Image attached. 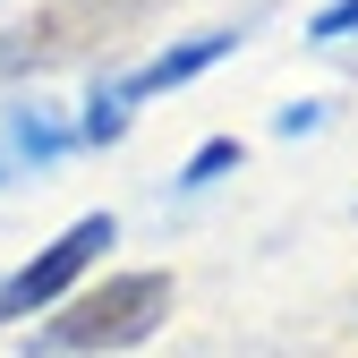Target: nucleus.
<instances>
[{"label":"nucleus","mask_w":358,"mask_h":358,"mask_svg":"<svg viewBox=\"0 0 358 358\" xmlns=\"http://www.w3.org/2000/svg\"><path fill=\"white\" fill-rule=\"evenodd\" d=\"M231 43L239 34H196V43H179V52H154L137 77H128V85H111V94L120 103H145V94H171V85H188V77H205L222 52H231Z\"/></svg>","instance_id":"4"},{"label":"nucleus","mask_w":358,"mask_h":358,"mask_svg":"<svg viewBox=\"0 0 358 358\" xmlns=\"http://www.w3.org/2000/svg\"><path fill=\"white\" fill-rule=\"evenodd\" d=\"M316 43H341V34H358V0H333V9H316V26H307Z\"/></svg>","instance_id":"8"},{"label":"nucleus","mask_w":358,"mask_h":358,"mask_svg":"<svg viewBox=\"0 0 358 358\" xmlns=\"http://www.w3.org/2000/svg\"><path fill=\"white\" fill-rule=\"evenodd\" d=\"M231 162H239V137H213V145H196V154H188V171H179V188H205V179H222Z\"/></svg>","instance_id":"6"},{"label":"nucleus","mask_w":358,"mask_h":358,"mask_svg":"<svg viewBox=\"0 0 358 358\" xmlns=\"http://www.w3.org/2000/svg\"><path fill=\"white\" fill-rule=\"evenodd\" d=\"M120 128H128V103H120V94H94V111H85V137H94V145H111Z\"/></svg>","instance_id":"7"},{"label":"nucleus","mask_w":358,"mask_h":358,"mask_svg":"<svg viewBox=\"0 0 358 358\" xmlns=\"http://www.w3.org/2000/svg\"><path fill=\"white\" fill-rule=\"evenodd\" d=\"M60 145H69V128L52 120V111H9V137H0V179H17V162H60Z\"/></svg>","instance_id":"5"},{"label":"nucleus","mask_w":358,"mask_h":358,"mask_svg":"<svg viewBox=\"0 0 358 358\" xmlns=\"http://www.w3.org/2000/svg\"><path fill=\"white\" fill-rule=\"evenodd\" d=\"M111 239H120V231H111V213H85V222H69V231L43 248L26 273H9V282H0V316H34V307L69 299V290H77V273H85V264H94Z\"/></svg>","instance_id":"2"},{"label":"nucleus","mask_w":358,"mask_h":358,"mask_svg":"<svg viewBox=\"0 0 358 358\" xmlns=\"http://www.w3.org/2000/svg\"><path fill=\"white\" fill-rule=\"evenodd\" d=\"M85 26H94V0H60V9L26 17L9 43H0V77H17V69H43V60L77 52V34H85Z\"/></svg>","instance_id":"3"},{"label":"nucleus","mask_w":358,"mask_h":358,"mask_svg":"<svg viewBox=\"0 0 358 358\" xmlns=\"http://www.w3.org/2000/svg\"><path fill=\"white\" fill-rule=\"evenodd\" d=\"M171 316V273H120L103 290H77L52 324L34 333L43 358H94V350H137Z\"/></svg>","instance_id":"1"}]
</instances>
